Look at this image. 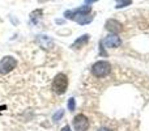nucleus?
<instances>
[{
    "mask_svg": "<svg viewBox=\"0 0 149 131\" xmlns=\"http://www.w3.org/2000/svg\"><path fill=\"white\" fill-rule=\"evenodd\" d=\"M67 88H68V77L64 74H58L55 76V79L52 80L51 84L52 92L56 93V95H63V93H65Z\"/></svg>",
    "mask_w": 149,
    "mask_h": 131,
    "instance_id": "f257e3e1",
    "label": "nucleus"
},
{
    "mask_svg": "<svg viewBox=\"0 0 149 131\" xmlns=\"http://www.w3.org/2000/svg\"><path fill=\"white\" fill-rule=\"evenodd\" d=\"M111 71V64L107 60H98L92 66V74L95 77H106Z\"/></svg>",
    "mask_w": 149,
    "mask_h": 131,
    "instance_id": "f03ea898",
    "label": "nucleus"
},
{
    "mask_svg": "<svg viewBox=\"0 0 149 131\" xmlns=\"http://www.w3.org/2000/svg\"><path fill=\"white\" fill-rule=\"evenodd\" d=\"M16 66H17V60L13 57H10V55H7V57H4L0 60V74L1 75L9 74L10 71H13L16 68Z\"/></svg>",
    "mask_w": 149,
    "mask_h": 131,
    "instance_id": "7ed1b4c3",
    "label": "nucleus"
},
{
    "mask_svg": "<svg viewBox=\"0 0 149 131\" xmlns=\"http://www.w3.org/2000/svg\"><path fill=\"white\" fill-rule=\"evenodd\" d=\"M73 127L76 131H88L89 129V119L84 114H79L73 118Z\"/></svg>",
    "mask_w": 149,
    "mask_h": 131,
    "instance_id": "20e7f679",
    "label": "nucleus"
},
{
    "mask_svg": "<svg viewBox=\"0 0 149 131\" xmlns=\"http://www.w3.org/2000/svg\"><path fill=\"white\" fill-rule=\"evenodd\" d=\"M102 43L105 45L106 47H109V49H116V47L120 46L122 39H120V37H119L118 34H111V33H110V34H109V36L102 41Z\"/></svg>",
    "mask_w": 149,
    "mask_h": 131,
    "instance_id": "39448f33",
    "label": "nucleus"
},
{
    "mask_svg": "<svg viewBox=\"0 0 149 131\" xmlns=\"http://www.w3.org/2000/svg\"><path fill=\"white\" fill-rule=\"evenodd\" d=\"M90 11H92V7L86 4V5H82V7H80V8H74V9H71V11H65L64 17L70 18V20H73V18L76 17L77 15H80V13H90Z\"/></svg>",
    "mask_w": 149,
    "mask_h": 131,
    "instance_id": "423d86ee",
    "label": "nucleus"
},
{
    "mask_svg": "<svg viewBox=\"0 0 149 131\" xmlns=\"http://www.w3.org/2000/svg\"><path fill=\"white\" fill-rule=\"evenodd\" d=\"M105 28L107 29L109 32H110L111 34H118L119 32L122 30V24L119 22V21H116V20H107L106 21V24H105Z\"/></svg>",
    "mask_w": 149,
    "mask_h": 131,
    "instance_id": "0eeeda50",
    "label": "nucleus"
},
{
    "mask_svg": "<svg viewBox=\"0 0 149 131\" xmlns=\"http://www.w3.org/2000/svg\"><path fill=\"white\" fill-rule=\"evenodd\" d=\"M73 21H76L80 25H86V24L93 21V16L89 15V13H80V15H77L76 17L73 18Z\"/></svg>",
    "mask_w": 149,
    "mask_h": 131,
    "instance_id": "6e6552de",
    "label": "nucleus"
},
{
    "mask_svg": "<svg viewBox=\"0 0 149 131\" xmlns=\"http://www.w3.org/2000/svg\"><path fill=\"white\" fill-rule=\"evenodd\" d=\"M89 38H90V36L89 34H84V36H81V37H79V38L76 39V41L72 43V49H81L82 46H85V45L89 42Z\"/></svg>",
    "mask_w": 149,
    "mask_h": 131,
    "instance_id": "1a4fd4ad",
    "label": "nucleus"
},
{
    "mask_svg": "<svg viewBox=\"0 0 149 131\" xmlns=\"http://www.w3.org/2000/svg\"><path fill=\"white\" fill-rule=\"evenodd\" d=\"M37 41H38L39 43H41V46L45 47V49H47L49 46H52V41L47 36H38L37 37Z\"/></svg>",
    "mask_w": 149,
    "mask_h": 131,
    "instance_id": "9d476101",
    "label": "nucleus"
},
{
    "mask_svg": "<svg viewBox=\"0 0 149 131\" xmlns=\"http://www.w3.org/2000/svg\"><path fill=\"white\" fill-rule=\"evenodd\" d=\"M42 9H37V11H34V12H31V15H30V20H31V22H34V24H37L39 20H41V17H42Z\"/></svg>",
    "mask_w": 149,
    "mask_h": 131,
    "instance_id": "9b49d317",
    "label": "nucleus"
},
{
    "mask_svg": "<svg viewBox=\"0 0 149 131\" xmlns=\"http://www.w3.org/2000/svg\"><path fill=\"white\" fill-rule=\"evenodd\" d=\"M63 116H64V110H62V109H60V110H58L56 113H55L54 116H52V121H54L55 123H56V122H59L60 119L63 118Z\"/></svg>",
    "mask_w": 149,
    "mask_h": 131,
    "instance_id": "f8f14e48",
    "label": "nucleus"
},
{
    "mask_svg": "<svg viewBox=\"0 0 149 131\" xmlns=\"http://www.w3.org/2000/svg\"><path fill=\"white\" fill-rule=\"evenodd\" d=\"M132 4V0H122V1L118 3V5H115L116 9H119V8H124L127 7V5H131Z\"/></svg>",
    "mask_w": 149,
    "mask_h": 131,
    "instance_id": "ddd939ff",
    "label": "nucleus"
},
{
    "mask_svg": "<svg viewBox=\"0 0 149 131\" xmlns=\"http://www.w3.org/2000/svg\"><path fill=\"white\" fill-rule=\"evenodd\" d=\"M67 105H68V110L74 111V109H76V101H74V98H70Z\"/></svg>",
    "mask_w": 149,
    "mask_h": 131,
    "instance_id": "4468645a",
    "label": "nucleus"
},
{
    "mask_svg": "<svg viewBox=\"0 0 149 131\" xmlns=\"http://www.w3.org/2000/svg\"><path fill=\"white\" fill-rule=\"evenodd\" d=\"M100 54H101V55H103V57H106V51H105V49H103V43H102V41L100 42Z\"/></svg>",
    "mask_w": 149,
    "mask_h": 131,
    "instance_id": "2eb2a0df",
    "label": "nucleus"
},
{
    "mask_svg": "<svg viewBox=\"0 0 149 131\" xmlns=\"http://www.w3.org/2000/svg\"><path fill=\"white\" fill-rule=\"evenodd\" d=\"M84 1L88 5H90V4H92V3H95V1H97V0H84Z\"/></svg>",
    "mask_w": 149,
    "mask_h": 131,
    "instance_id": "dca6fc26",
    "label": "nucleus"
},
{
    "mask_svg": "<svg viewBox=\"0 0 149 131\" xmlns=\"http://www.w3.org/2000/svg\"><path fill=\"white\" fill-rule=\"evenodd\" d=\"M97 131H111V130L107 129V127H101V129H98Z\"/></svg>",
    "mask_w": 149,
    "mask_h": 131,
    "instance_id": "f3484780",
    "label": "nucleus"
},
{
    "mask_svg": "<svg viewBox=\"0 0 149 131\" xmlns=\"http://www.w3.org/2000/svg\"><path fill=\"white\" fill-rule=\"evenodd\" d=\"M62 131H71V127H70V126H64V127L62 129Z\"/></svg>",
    "mask_w": 149,
    "mask_h": 131,
    "instance_id": "a211bd4d",
    "label": "nucleus"
},
{
    "mask_svg": "<svg viewBox=\"0 0 149 131\" xmlns=\"http://www.w3.org/2000/svg\"><path fill=\"white\" fill-rule=\"evenodd\" d=\"M7 109V106H0V110H5Z\"/></svg>",
    "mask_w": 149,
    "mask_h": 131,
    "instance_id": "6ab92c4d",
    "label": "nucleus"
},
{
    "mask_svg": "<svg viewBox=\"0 0 149 131\" xmlns=\"http://www.w3.org/2000/svg\"><path fill=\"white\" fill-rule=\"evenodd\" d=\"M116 1H118V3H119V1H122V0H116Z\"/></svg>",
    "mask_w": 149,
    "mask_h": 131,
    "instance_id": "aec40b11",
    "label": "nucleus"
}]
</instances>
